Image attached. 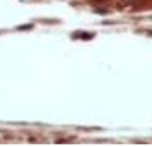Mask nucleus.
Here are the masks:
<instances>
[{
  "mask_svg": "<svg viewBox=\"0 0 152 146\" xmlns=\"http://www.w3.org/2000/svg\"><path fill=\"white\" fill-rule=\"evenodd\" d=\"M94 2H99L101 4V2H108V0H94Z\"/></svg>",
  "mask_w": 152,
  "mask_h": 146,
  "instance_id": "2",
  "label": "nucleus"
},
{
  "mask_svg": "<svg viewBox=\"0 0 152 146\" xmlns=\"http://www.w3.org/2000/svg\"><path fill=\"white\" fill-rule=\"evenodd\" d=\"M75 38H86V40H91V38H92V35H89V33H84V35L75 36Z\"/></svg>",
  "mask_w": 152,
  "mask_h": 146,
  "instance_id": "1",
  "label": "nucleus"
}]
</instances>
